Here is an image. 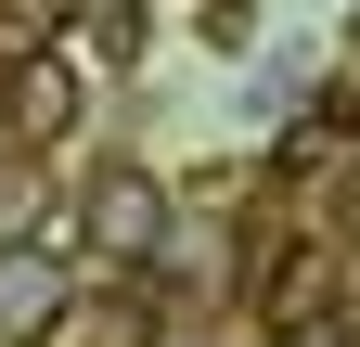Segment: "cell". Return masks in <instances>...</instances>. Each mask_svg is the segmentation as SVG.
Instances as JSON below:
<instances>
[{
  "mask_svg": "<svg viewBox=\"0 0 360 347\" xmlns=\"http://www.w3.org/2000/svg\"><path fill=\"white\" fill-rule=\"evenodd\" d=\"M167 181L142 155H103L90 167V193H77V232H90V257H103V270H155V244H167Z\"/></svg>",
  "mask_w": 360,
  "mask_h": 347,
  "instance_id": "cell-1",
  "label": "cell"
},
{
  "mask_svg": "<svg viewBox=\"0 0 360 347\" xmlns=\"http://www.w3.org/2000/svg\"><path fill=\"white\" fill-rule=\"evenodd\" d=\"M0 116H13V142H65V129H77V52L0 39Z\"/></svg>",
  "mask_w": 360,
  "mask_h": 347,
  "instance_id": "cell-2",
  "label": "cell"
},
{
  "mask_svg": "<svg viewBox=\"0 0 360 347\" xmlns=\"http://www.w3.org/2000/svg\"><path fill=\"white\" fill-rule=\"evenodd\" d=\"M65 309H77L65 257H52V244H0V347H52Z\"/></svg>",
  "mask_w": 360,
  "mask_h": 347,
  "instance_id": "cell-3",
  "label": "cell"
},
{
  "mask_svg": "<svg viewBox=\"0 0 360 347\" xmlns=\"http://www.w3.org/2000/svg\"><path fill=\"white\" fill-rule=\"evenodd\" d=\"M77 52L90 65H142V0H77Z\"/></svg>",
  "mask_w": 360,
  "mask_h": 347,
  "instance_id": "cell-5",
  "label": "cell"
},
{
  "mask_svg": "<svg viewBox=\"0 0 360 347\" xmlns=\"http://www.w3.org/2000/svg\"><path fill=\"white\" fill-rule=\"evenodd\" d=\"M309 309H322V257H283L270 270V334H296Z\"/></svg>",
  "mask_w": 360,
  "mask_h": 347,
  "instance_id": "cell-7",
  "label": "cell"
},
{
  "mask_svg": "<svg viewBox=\"0 0 360 347\" xmlns=\"http://www.w3.org/2000/svg\"><path fill=\"white\" fill-rule=\"evenodd\" d=\"M335 116H360V91H347V103H335Z\"/></svg>",
  "mask_w": 360,
  "mask_h": 347,
  "instance_id": "cell-8",
  "label": "cell"
},
{
  "mask_svg": "<svg viewBox=\"0 0 360 347\" xmlns=\"http://www.w3.org/2000/svg\"><path fill=\"white\" fill-rule=\"evenodd\" d=\"M65 347H142V296H103V309H65Z\"/></svg>",
  "mask_w": 360,
  "mask_h": 347,
  "instance_id": "cell-6",
  "label": "cell"
},
{
  "mask_svg": "<svg viewBox=\"0 0 360 347\" xmlns=\"http://www.w3.org/2000/svg\"><path fill=\"white\" fill-rule=\"evenodd\" d=\"M39 232H52V181H39V155L13 142L0 155V244H39Z\"/></svg>",
  "mask_w": 360,
  "mask_h": 347,
  "instance_id": "cell-4",
  "label": "cell"
}]
</instances>
